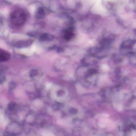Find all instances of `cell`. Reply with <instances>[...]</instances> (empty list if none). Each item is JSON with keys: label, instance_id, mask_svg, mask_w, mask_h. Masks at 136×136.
I'll list each match as a JSON object with an SVG mask.
<instances>
[{"label": "cell", "instance_id": "8fae6325", "mask_svg": "<svg viewBox=\"0 0 136 136\" xmlns=\"http://www.w3.org/2000/svg\"><path fill=\"white\" fill-rule=\"evenodd\" d=\"M38 74V72L37 70H32L31 72L30 76L31 77H35V76L37 75Z\"/></svg>", "mask_w": 136, "mask_h": 136}, {"label": "cell", "instance_id": "6da1fadb", "mask_svg": "<svg viewBox=\"0 0 136 136\" xmlns=\"http://www.w3.org/2000/svg\"><path fill=\"white\" fill-rule=\"evenodd\" d=\"M10 20L14 26H20L26 22L27 20V15L23 10H15L11 13Z\"/></svg>", "mask_w": 136, "mask_h": 136}, {"label": "cell", "instance_id": "277c9868", "mask_svg": "<svg viewBox=\"0 0 136 136\" xmlns=\"http://www.w3.org/2000/svg\"><path fill=\"white\" fill-rule=\"evenodd\" d=\"M10 54L3 50H1L0 51V61L1 62H5L10 59Z\"/></svg>", "mask_w": 136, "mask_h": 136}, {"label": "cell", "instance_id": "8992f818", "mask_svg": "<svg viewBox=\"0 0 136 136\" xmlns=\"http://www.w3.org/2000/svg\"><path fill=\"white\" fill-rule=\"evenodd\" d=\"M31 41L30 40H28L27 41H23L19 42V43H18L17 44H16V46L18 47H23V46H26V45L28 46L29 44H31Z\"/></svg>", "mask_w": 136, "mask_h": 136}, {"label": "cell", "instance_id": "7c38bea8", "mask_svg": "<svg viewBox=\"0 0 136 136\" xmlns=\"http://www.w3.org/2000/svg\"><path fill=\"white\" fill-rule=\"evenodd\" d=\"M16 84L15 83L11 82L9 85V87L11 89H13L15 87Z\"/></svg>", "mask_w": 136, "mask_h": 136}, {"label": "cell", "instance_id": "30bf717a", "mask_svg": "<svg viewBox=\"0 0 136 136\" xmlns=\"http://www.w3.org/2000/svg\"><path fill=\"white\" fill-rule=\"evenodd\" d=\"M69 112L72 115H75L78 113V110L74 108H71L69 110Z\"/></svg>", "mask_w": 136, "mask_h": 136}, {"label": "cell", "instance_id": "52a82bcc", "mask_svg": "<svg viewBox=\"0 0 136 136\" xmlns=\"http://www.w3.org/2000/svg\"><path fill=\"white\" fill-rule=\"evenodd\" d=\"M16 106V104L15 102H11L8 104V109L9 110L13 111L15 109Z\"/></svg>", "mask_w": 136, "mask_h": 136}, {"label": "cell", "instance_id": "4fadbf2b", "mask_svg": "<svg viewBox=\"0 0 136 136\" xmlns=\"http://www.w3.org/2000/svg\"><path fill=\"white\" fill-rule=\"evenodd\" d=\"M5 80V77L3 75H1V83H2L4 82Z\"/></svg>", "mask_w": 136, "mask_h": 136}, {"label": "cell", "instance_id": "9c48e42d", "mask_svg": "<svg viewBox=\"0 0 136 136\" xmlns=\"http://www.w3.org/2000/svg\"><path fill=\"white\" fill-rule=\"evenodd\" d=\"M65 91L64 90L62 89H60L57 92V95L59 97H61V96H63L65 94Z\"/></svg>", "mask_w": 136, "mask_h": 136}, {"label": "cell", "instance_id": "3957f363", "mask_svg": "<svg viewBox=\"0 0 136 136\" xmlns=\"http://www.w3.org/2000/svg\"><path fill=\"white\" fill-rule=\"evenodd\" d=\"M46 15V12L44 8L40 7L38 9L35 13L36 17L38 19L43 18Z\"/></svg>", "mask_w": 136, "mask_h": 136}, {"label": "cell", "instance_id": "ba28073f", "mask_svg": "<svg viewBox=\"0 0 136 136\" xmlns=\"http://www.w3.org/2000/svg\"><path fill=\"white\" fill-rule=\"evenodd\" d=\"M61 107H62L61 104H59V103H57L53 104L52 108L54 110L58 111L61 108Z\"/></svg>", "mask_w": 136, "mask_h": 136}, {"label": "cell", "instance_id": "5b68a950", "mask_svg": "<svg viewBox=\"0 0 136 136\" xmlns=\"http://www.w3.org/2000/svg\"><path fill=\"white\" fill-rule=\"evenodd\" d=\"M54 39V37L53 35L50 33H44L41 35L39 38L40 40L42 41H51Z\"/></svg>", "mask_w": 136, "mask_h": 136}, {"label": "cell", "instance_id": "7a4b0ae2", "mask_svg": "<svg viewBox=\"0 0 136 136\" xmlns=\"http://www.w3.org/2000/svg\"><path fill=\"white\" fill-rule=\"evenodd\" d=\"M74 29L72 27L68 28L65 30L63 32V37L64 39L66 40H70L72 39L74 37Z\"/></svg>", "mask_w": 136, "mask_h": 136}]
</instances>
